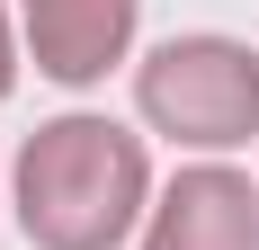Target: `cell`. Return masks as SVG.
Listing matches in <instances>:
<instances>
[{
	"label": "cell",
	"instance_id": "cell-4",
	"mask_svg": "<svg viewBox=\"0 0 259 250\" xmlns=\"http://www.w3.org/2000/svg\"><path fill=\"white\" fill-rule=\"evenodd\" d=\"M143 250H259V179L233 161H188L143 215Z\"/></svg>",
	"mask_w": 259,
	"mask_h": 250
},
{
	"label": "cell",
	"instance_id": "cell-5",
	"mask_svg": "<svg viewBox=\"0 0 259 250\" xmlns=\"http://www.w3.org/2000/svg\"><path fill=\"white\" fill-rule=\"evenodd\" d=\"M18 18H9V0H0V107H9V90H18Z\"/></svg>",
	"mask_w": 259,
	"mask_h": 250
},
{
	"label": "cell",
	"instance_id": "cell-6",
	"mask_svg": "<svg viewBox=\"0 0 259 250\" xmlns=\"http://www.w3.org/2000/svg\"><path fill=\"white\" fill-rule=\"evenodd\" d=\"M0 205H9V197H0Z\"/></svg>",
	"mask_w": 259,
	"mask_h": 250
},
{
	"label": "cell",
	"instance_id": "cell-2",
	"mask_svg": "<svg viewBox=\"0 0 259 250\" xmlns=\"http://www.w3.org/2000/svg\"><path fill=\"white\" fill-rule=\"evenodd\" d=\"M134 116L161 143L197 152V161H224V152L259 143V54L241 36H214V27L161 36L134 63Z\"/></svg>",
	"mask_w": 259,
	"mask_h": 250
},
{
	"label": "cell",
	"instance_id": "cell-1",
	"mask_svg": "<svg viewBox=\"0 0 259 250\" xmlns=\"http://www.w3.org/2000/svg\"><path fill=\"white\" fill-rule=\"evenodd\" d=\"M152 152L99 107H63L9 161V215L36 250H125L152 215Z\"/></svg>",
	"mask_w": 259,
	"mask_h": 250
},
{
	"label": "cell",
	"instance_id": "cell-3",
	"mask_svg": "<svg viewBox=\"0 0 259 250\" xmlns=\"http://www.w3.org/2000/svg\"><path fill=\"white\" fill-rule=\"evenodd\" d=\"M134 27H143V0H18L27 63L54 90H99L134 54Z\"/></svg>",
	"mask_w": 259,
	"mask_h": 250
}]
</instances>
